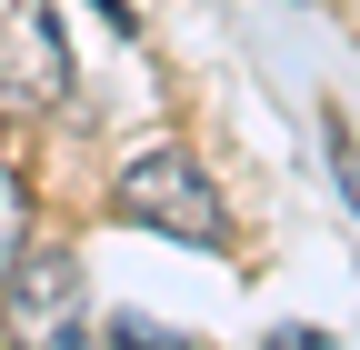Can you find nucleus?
<instances>
[{
	"mask_svg": "<svg viewBox=\"0 0 360 350\" xmlns=\"http://www.w3.org/2000/svg\"><path fill=\"white\" fill-rule=\"evenodd\" d=\"M20 240H30V190H20V170H0V280H11Z\"/></svg>",
	"mask_w": 360,
	"mask_h": 350,
	"instance_id": "4",
	"label": "nucleus"
},
{
	"mask_svg": "<svg viewBox=\"0 0 360 350\" xmlns=\"http://www.w3.org/2000/svg\"><path fill=\"white\" fill-rule=\"evenodd\" d=\"M0 330L11 350H90V280L70 250H20L0 280Z\"/></svg>",
	"mask_w": 360,
	"mask_h": 350,
	"instance_id": "2",
	"label": "nucleus"
},
{
	"mask_svg": "<svg viewBox=\"0 0 360 350\" xmlns=\"http://www.w3.org/2000/svg\"><path fill=\"white\" fill-rule=\"evenodd\" d=\"M120 350H180L170 330H150V320H120Z\"/></svg>",
	"mask_w": 360,
	"mask_h": 350,
	"instance_id": "6",
	"label": "nucleus"
},
{
	"mask_svg": "<svg viewBox=\"0 0 360 350\" xmlns=\"http://www.w3.org/2000/svg\"><path fill=\"white\" fill-rule=\"evenodd\" d=\"M70 101V40L51 0H0V110H60Z\"/></svg>",
	"mask_w": 360,
	"mask_h": 350,
	"instance_id": "3",
	"label": "nucleus"
},
{
	"mask_svg": "<svg viewBox=\"0 0 360 350\" xmlns=\"http://www.w3.org/2000/svg\"><path fill=\"white\" fill-rule=\"evenodd\" d=\"M270 350H321V330H281V340H270Z\"/></svg>",
	"mask_w": 360,
	"mask_h": 350,
	"instance_id": "7",
	"label": "nucleus"
},
{
	"mask_svg": "<svg viewBox=\"0 0 360 350\" xmlns=\"http://www.w3.org/2000/svg\"><path fill=\"white\" fill-rule=\"evenodd\" d=\"M120 221H141V231H160V240H191V250H220V240H231L220 190L200 181V160L170 150V141L120 170Z\"/></svg>",
	"mask_w": 360,
	"mask_h": 350,
	"instance_id": "1",
	"label": "nucleus"
},
{
	"mask_svg": "<svg viewBox=\"0 0 360 350\" xmlns=\"http://www.w3.org/2000/svg\"><path fill=\"white\" fill-rule=\"evenodd\" d=\"M321 150H330V170H340V190H350V210H360V130H350L340 110H321Z\"/></svg>",
	"mask_w": 360,
	"mask_h": 350,
	"instance_id": "5",
	"label": "nucleus"
}]
</instances>
